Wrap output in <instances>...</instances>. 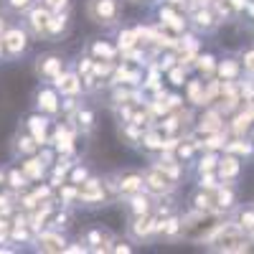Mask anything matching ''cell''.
<instances>
[{
  "instance_id": "6da1fadb",
  "label": "cell",
  "mask_w": 254,
  "mask_h": 254,
  "mask_svg": "<svg viewBox=\"0 0 254 254\" xmlns=\"http://www.w3.org/2000/svg\"><path fill=\"white\" fill-rule=\"evenodd\" d=\"M120 0H89L87 3V15L99 26H112L120 18Z\"/></svg>"
},
{
  "instance_id": "7a4b0ae2",
  "label": "cell",
  "mask_w": 254,
  "mask_h": 254,
  "mask_svg": "<svg viewBox=\"0 0 254 254\" xmlns=\"http://www.w3.org/2000/svg\"><path fill=\"white\" fill-rule=\"evenodd\" d=\"M0 41H3V51L8 59H18L23 56L28 49V33L18 26H8L3 33H0Z\"/></svg>"
},
{
  "instance_id": "3957f363",
  "label": "cell",
  "mask_w": 254,
  "mask_h": 254,
  "mask_svg": "<svg viewBox=\"0 0 254 254\" xmlns=\"http://www.w3.org/2000/svg\"><path fill=\"white\" fill-rule=\"evenodd\" d=\"M214 231H219V219L216 216H198V219L188 221V224H181V234L190 242H201L208 234H214Z\"/></svg>"
},
{
  "instance_id": "277c9868",
  "label": "cell",
  "mask_w": 254,
  "mask_h": 254,
  "mask_svg": "<svg viewBox=\"0 0 254 254\" xmlns=\"http://www.w3.org/2000/svg\"><path fill=\"white\" fill-rule=\"evenodd\" d=\"M61 71H64V59H61V56H56V54H44V56L36 59V74H38L41 79L54 81Z\"/></svg>"
},
{
  "instance_id": "5b68a950",
  "label": "cell",
  "mask_w": 254,
  "mask_h": 254,
  "mask_svg": "<svg viewBox=\"0 0 254 254\" xmlns=\"http://www.w3.org/2000/svg\"><path fill=\"white\" fill-rule=\"evenodd\" d=\"M145 186L153 190V193H168V190L173 188V178L163 173V168H153V171H147L142 176Z\"/></svg>"
},
{
  "instance_id": "8992f818",
  "label": "cell",
  "mask_w": 254,
  "mask_h": 254,
  "mask_svg": "<svg viewBox=\"0 0 254 254\" xmlns=\"http://www.w3.org/2000/svg\"><path fill=\"white\" fill-rule=\"evenodd\" d=\"M26 132L44 147L46 142H49V120L44 117V115H31L28 120H26Z\"/></svg>"
},
{
  "instance_id": "52a82bcc",
  "label": "cell",
  "mask_w": 254,
  "mask_h": 254,
  "mask_svg": "<svg viewBox=\"0 0 254 254\" xmlns=\"http://www.w3.org/2000/svg\"><path fill=\"white\" fill-rule=\"evenodd\" d=\"M49 18H51V10L46 5H36L28 10V28L36 33V36H44L46 38V26H49Z\"/></svg>"
},
{
  "instance_id": "ba28073f",
  "label": "cell",
  "mask_w": 254,
  "mask_h": 254,
  "mask_svg": "<svg viewBox=\"0 0 254 254\" xmlns=\"http://www.w3.org/2000/svg\"><path fill=\"white\" fill-rule=\"evenodd\" d=\"M36 107L44 112V115H56L59 112V94H56V89H49V87H41L38 92H36Z\"/></svg>"
},
{
  "instance_id": "9c48e42d",
  "label": "cell",
  "mask_w": 254,
  "mask_h": 254,
  "mask_svg": "<svg viewBox=\"0 0 254 254\" xmlns=\"http://www.w3.org/2000/svg\"><path fill=\"white\" fill-rule=\"evenodd\" d=\"M20 171L26 173L28 181H41L46 176V160H44V155H28L23 163H20Z\"/></svg>"
},
{
  "instance_id": "30bf717a",
  "label": "cell",
  "mask_w": 254,
  "mask_h": 254,
  "mask_svg": "<svg viewBox=\"0 0 254 254\" xmlns=\"http://www.w3.org/2000/svg\"><path fill=\"white\" fill-rule=\"evenodd\" d=\"M54 81H56V89L61 94H66V97H76L81 92V79L76 74H71V71H61Z\"/></svg>"
},
{
  "instance_id": "8fae6325",
  "label": "cell",
  "mask_w": 254,
  "mask_h": 254,
  "mask_svg": "<svg viewBox=\"0 0 254 254\" xmlns=\"http://www.w3.org/2000/svg\"><path fill=\"white\" fill-rule=\"evenodd\" d=\"M36 244H38L41 252H64V249H66V247H64L66 242H64V237L56 234V231H44V234H38Z\"/></svg>"
},
{
  "instance_id": "7c38bea8",
  "label": "cell",
  "mask_w": 254,
  "mask_h": 254,
  "mask_svg": "<svg viewBox=\"0 0 254 254\" xmlns=\"http://www.w3.org/2000/svg\"><path fill=\"white\" fill-rule=\"evenodd\" d=\"M66 28H69V15H66V10H64V13H51L49 26H46V38H56V36H61V33H66Z\"/></svg>"
},
{
  "instance_id": "4fadbf2b",
  "label": "cell",
  "mask_w": 254,
  "mask_h": 254,
  "mask_svg": "<svg viewBox=\"0 0 254 254\" xmlns=\"http://www.w3.org/2000/svg\"><path fill=\"white\" fill-rule=\"evenodd\" d=\"M142 186H145L142 176H137V173H127V176H122V178H120V193H122V196L140 193Z\"/></svg>"
},
{
  "instance_id": "5bb4252c",
  "label": "cell",
  "mask_w": 254,
  "mask_h": 254,
  "mask_svg": "<svg viewBox=\"0 0 254 254\" xmlns=\"http://www.w3.org/2000/svg\"><path fill=\"white\" fill-rule=\"evenodd\" d=\"M38 142L28 135V132H20L18 137H15V153L18 155H23V158H28V155H36L38 153Z\"/></svg>"
},
{
  "instance_id": "9a60e30c",
  "label": "cell",
  "mask_w": 254,
  "mask_h": 254,
  "mask_svg": "<svg viewBox=\"0 0 254 254\" xmlns=\"http://www.w3.org/2000/svg\"><path fill=\"white\" fill-rule=\"evenodd\" d=\"M214 244L219 249H244V239L239 234H234V231H221L219 229V239H214Z\"/></svg>"
},
{
  "instance_id": "2e32d148",
  "label": "cell",
  "mask_w": 254,
  "mask_h": 254,
  "mask_svg": "<svg viewBox=\"0 0 254 254\" xmlns=\"http://www.w3.org/2000/svg\"><path fill=\"white\" fill-rule=\"evenodd\" d=\"M31 181L26 178V173L20 171V168H10V171H5V186L10 190H23Z\"/></svg>"
},
{
  "instance_id": "e0dca14e",
  "label": "cell",
  "mask_w": 254,
  "mask_h": 254,
  "mask_svg": "<svg viewBox=\"0 0 254 254\" xmlns=\"http://www.w3.org/2000/svg\"><path fill=\"white\" fill-rule=\"evenodd\" d=\"M54 147L61 153H69L71 150V132H69V127L66 125H59L56 127V132H54Z\"/></svg>"
},
{
  "instance_id": "ac0fdd59",
  "label": "cell",
  "mask_w": 254,
  "mask_h": 254,
  "mask_svg": "<svg viewBox=\"0 0 254 254\" xmlns=\"http://www.w3.org/2000/svg\"><path fill=\"white\" fill-rule=\"evenodd\" d=\"M219 176L221 181H234L239 176V160L237 158H224L219 165Z\"/></svg>"
},
{
  "instance_id": "d6986e66",
  "label": "cell",
  "mask_w": 254,
  "mask_h": 254,
  "mask_svg": "<svg viewBox=\"0 0 254 254\" xmlns=\"http://www.w3.org/2000/svg\"><path fill=\"white\" fill-rule=\"evenodd\" d=\"M130 211H132L135 216L147 214V211H150V198H145L142 190H140V193H132V196H130Z\"/></svg>"
},
{
  "instance_id": "ffe728a7",
  "label": "cell",
  "mask_w": 254,
  "mask_h": 254,
  "mask_svg": "<svg viewBox=\"0 0 254 254\" xmlns=\"http://www.w3.org/2000/svg\"><path fill=\"white\" fill-rule=\"evenodd\" d=\"M193 18H196V26H198V28H206V31L214 28V15H211L208 10H198Z\"/></svg>"
},
{
  "instance_id": "44dd1931",
  "label": "cell",
  "mask_w": 254,
  "mask_h": 254,
  "mask_svg": "<svg viewBox=\"0 0 254 254\" xmlns=\"http://www.w3.org/2000/svg\"><path fill=\"white\" fill-rule=\"evenodd\" d=\"M10 229H13V221L5 219V216H0V247L10 242Z\"/></svg>"
},
{
  "instance_id": "7402d4cb",
  "label": "cell",
  "mask_w": 254,
  "mask_h": 254,
  "mask_svg": "<svg viewBox=\"0 0 254 254\" xmlns=\"http://www.w3.org/2000/svg\"><path fill=\"white\" fill-rule=\"evenodd\" d=\"M92 54L99 56V59H107V61H110V59L115 56V49L107 46V44H94V46H92Z\"/></svg>"
},
{
  "instance_id": "603a6c76",
  "label": "cell",
  "mask_w": 254,
  "mask_h": 254,
  "mask_svg": "<svg viewBox=\"0 0 254 254\" xmlns=\"http://www.w3.org/2000/svg\"><path fill=\"white\" fill-rule=\"evenodd\" d=\"M41 5H46L51 13H64V10L69 8V0H44Z\"/></svg>"
},
{
  "instance_id": "cb8c5ba5",
  "label": "cell",
  "mask_w": 254,
  "mask_h": 254,
  "mask_svg": "<svg viewBox=\"0 0 254 254\" xmlns=\"http://www.w3.org/2000/svg\"><path fill=\"white\" fill-rule=\"evenodd\" d=\"M160 229H163L165 237H173V234H178V231H181V224H178L176 219H171V221H163Z\"/></svg>"
},
{
  "instance_id": "d4e9b609",
  "label": "cell",
  "mask_w": 254,
  "mask_h": 254,
  "mask_svg": "<svg viewBox=\"0 0 254 254\" xmlns=\"http://www.w3.org/2000/svg\"><path fill=\"white\" fill-rule=\"evenodd\" d=\"M5 5L10 10H28L33 5V0H5Z\"/></svg>"
},
{
  "instance_id": "484cf974",
  "label": "cell",
  "mask_w": 254,
  "mask_h": 254,
  "mask_svg": "<svg viewBox=\"0 0 254 254\" xmlns=\"http://www.w3.org/2000/svg\"><path fill=\"white\" fill-rule=\"evenodd\" d=\"M219 201H221V206H226V208H229L231 203H234V193H231V190H224V188H221V190H219Z\"/></svg>"
},
{
  "instance_id": "4316f807",
  "label": "cell",
  "mask_w": 254,
  "mask_h": 254,
  "mask_svg": "<svg viewBox=\"0 0 254 254\" xmlns=\"http://www.w3.org/2000/svg\"><path fill=\"white\" fill-rule=\"evenodd\" d=\"M84 178H87V171L84 168H74V173H71V178H69V183H74V186H79Z\"/></svg>"
},
{
  "instance_id": "83f0119b",
  "label": "cell",
  "mask_w": 254,
  "mask_h": 254,
  "mask_svg": "<svg viewBox=\"0 0 254 254\" xmlns=\"http://www.w3.org/2000/svg\"><path fill=\"white\" fill-rule=\"evenodd\" d=\"M198 66H201V71L211 74V69H214V59H211V56H203V59H201V64H198Z\"/></svg>"
},
{
  "instance_id": "f1b7e54d",
  "label": "cell",
  "mask_w": 254,
  "mask_h": 254,
  "mask_svg": "<svg viewBox=\"0 0 254 254\" xmlns=\"http://www.w3.org/2000/svg\"><path fill=\"white\" fill-rule=\"evenodd\" d=\"M234 74H237L234 64H221V76H234Z\"/></svg>"
},
{
  "instance_id": "f546056e",
  "label": "cell",
  "mask_w": 254,
  "mask_h": 254,
  "mask_svg": "<svg viewBox=\"0 0 254 254\" xmlns=\"http://www.w3.org/2000/svg\"><path fill=\"white\" fill-rule=\"evenodd\" d=\"M242 226H247V229H252V226H254V214H252V211L242 214Z\"/></svg>"
},
{
  "instance_id": "4dcf8cb0",
  "label": "cell",
  "mask_w": 254,
  "mask_h": 254,
  "mask_svg": "<svg viewBox=\"0 0 254 254\" xmlns=\"http://www.w3.org/2000/svg\"><path fill=\"white\" fill-rule=\"evenodd\" d=\"M79 120H81L84 127H89V125H92V115H89V112H79Z\"/></svg>"
},
{
  "instance_id": "1f68e13d",
  "label": "cell",
  "mask_w": 254,
  "mask_h": 254,
  "mask_svg": "<svg viewBox=\"0 0 254 254\" xmlns=\"http://www.w3.org/2000/svg\"><path fill=\"white\" fill-rule=\"evenodd\" d=\"M244 61H247V69H252V71H254V51H249V54L244 56Z\"/></svg>"
},
{
  "instance_id": "d6a6232c",
  "label": "cell",
  "mask_w": 254,
  "mask_h": 254,
  "mask_svg": "<svg viewBox=\"0 0 254 254\" xmlns=\"http://www.w3.org/2000/svg\"><path fill=\"white\" fill-rule=\"evenodd\" d=\"M145 145H147V147H158V145H160V142H158V135H150Z\"/></svg>"
},
{
  "instance_id": "836d02e7",
  "label": "cell",
  "mask_w": 254,
  "mask_h": 254,
  "mask_svg": "<svg viewBox=\"0 0 254 254\" xmlns=\"http://www.w3.org/2000/svg\"><path fill=\"white\" fill-rule=\"evenodd\" d=\"M171 76H173V84H183V81H181V69H178V71H173Z\"/></svg>"
},
{
  "instance_id": "e575fe53",
  "label": "cell",
  "mask_w": 254,
  "mask_h": 254,
  "mask_svg": "<svg viewBox=\"0 0 254 254\" xmlns=\"http://www.w3.org/2000/svg\"><path fill=\"white\" fill-rule=\"evenodd\" d=\"M3 186H5V171L0 168V188H3Z\"/></svg>"
},
{
  "instance_id": "d590c367",
  "label": "cell",
  "mask_w": 254,
  "mask_h": 254,
  "mask_svg": "<svg viewBox=\"0 0 254 254\" xmlns=\"http://www.w3.org/2000/svg\"><path fill=\"white\" fill-rule=\"evenodd\" d=\"M5 28H8V26H5V18H3V15H0V33H3Z\"/></svg>"
},
{
  "instance_id": "8d00e7d4",
  "label": "cell",
  "mask_w": 254,
  "mask_h": 254,
  "mask_svg": "<svg viewBox=\"0 0 254 254\" xmlns=\"http://www.w3.org/2000/svg\"><path fill=\"white\" fill-rule=\"evenodd\" d=\"M0 59H5V51H3V41H0Z\"/></svg>"
},
{
  "instance_id": "74e56055",
  "label": "cell",
  "mask_w": 254,
  "mask_h": 254,
  "mask_svg": "<svg viewBox=\"0 0 254 254\" xmlns=\"http://www.w3.org/2000/svg\"><path fill=\"white\" fill-rule=\"evenodd\" d=\"M201 3H203V0H201Z\"/></svg>"
}]
</instances>
